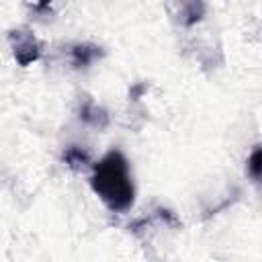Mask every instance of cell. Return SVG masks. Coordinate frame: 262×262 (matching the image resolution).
Instances as JSON below:
<instances>
[{
	"label": "cell",
	"instance_id": "1",
	"mask_svg": "<svg viewBox=\"0 0 262 262\" xmlns=\"http://www.w3.org/2000/svg\"><path fill=\"white\" fill-rule=\"evenodd\" d=\"M90 186L94 194L113 213H125L135 201V186L129 162L119 149H111L100 162L92 166Z\"/></svg>",
	"mask_w": 262,
	"mask_h": 262
},
{
	"label": "cell",
	"instance_id": "2",
	"mask_svg": "<svg viewBox=\"0 0 262 262\" xmlns=\"http://www.w3.org/2000/svg\"><path fill=\"white\" fill-rule=\"evenodd\" d=\"M8 39H10V47H12L14 59L20 66H31L33 61H37L41 57V43L37 41V37L29 29L10 31Z\"/></svg>",
	"mask_w": 262,
	"mask_h": 262
},
{
	"label": "cell",
	"instance_id": "3",
	"mask_svg": "<svg viewBox=\"0 0 262 262\" xmlns=\"http://www.w3.org/2000/svg\"><path fill=\"white\" fill-rule=\"evenodd\" d=\"M100 57H102V49L98 45H92V43H76L70 49L72 66L78 68V70L80 68H88L90 63H94Z\"/></svg>",
	"mask_w": 262,
	"mask_h": 262
},
{
	"label": "cell",
	"instance_id": "4",
	"mask_svg": "<svg viewBox=\"0 0 262 262\" xmlns=\"http://www.w3.org/2000/svg\"><path fill=\"white\" fill-rule=\"evenodd\" d=\"M80 119H82L84 123L92 125V127H106V123H108L106 111L100 108V106H98L96 102H92L90 98L82 102V106H80Z\"/></svg>",
	"mask_w": 262,
	"mask_h": 262
},
{
	"label": "cell",
	"instance_id": "5",
	"mask_svg": "<svg viewBox=\"0 0 262 262\" xmlns=\"http://www.w3.org/2000/svg\"><path fill=\"white\" fill-rule=\"evenodd\" d=\"M63 162H66L72 170H80V168H84L86 164H90V154H88L84 147H80V145H70V147H66V151H63Z\"/></svg>",
	"mask_w": 262,
	"mask_h": 262
},
{
	"label": "cell",
	"instance_id": "6",
	"mask_svg": "<svg viewBox=\"0 0 262 262\" xmlns=\"http://www.w3.org/2000/svg\"><path fill=\"white\" fill-rule=\"evenodd\" d=\"M246 170H248V176L252 180L262 182V143L254 145V149L250 151L248 162H246Z\"/></svg>",
	"mask_w": 262,
	"mask_h": 262
}]
</instances>
